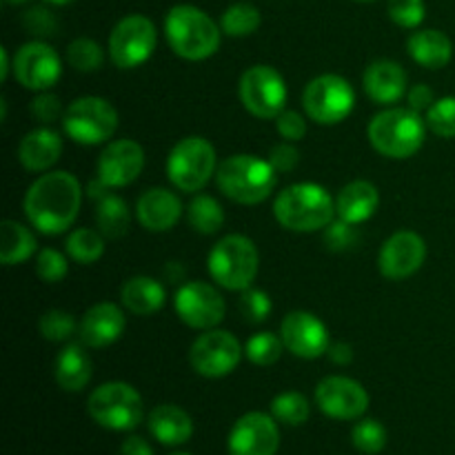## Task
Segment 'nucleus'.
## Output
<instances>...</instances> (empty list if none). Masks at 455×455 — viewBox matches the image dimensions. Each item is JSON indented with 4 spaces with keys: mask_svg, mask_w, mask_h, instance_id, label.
Instances as JSON below:
<instances>
[{
    "mask_svg": "<svg viewBox=\"0 0 455 455\" xmlns=\"http://www.w3.org/2000/svg\"><path fill=\"white\" fill-rule=\"evenodd\" d=\"M427 258V244L413 231H398L380 249V274L387 280H404L416 274Z\"/></svg>",
    "mask_w": 455,
    "mask_h": 455,
    "instance_id": "20",
    "label": "nucleus"
},
{
    "mask_svg": "<svg viewBox=\"0 0 455 455\" xmlns=\"http://www.w3.org/2000/svg\"><path fill=\"white\" fill-rule=\"evenodd\" d=\"M145 167V149L136 140H114L102 149L98 158V180L105 187H127L140 176Z\"/></svg>",
    "mask_w": 455,
    "mask_h": 455,
    "instance_id": "19",
    "label": "nucleus"
},
{
    "mask_svg": "<svg viewBox=\"0 0 455 455\" xmlns=\"http://www.w3.org/2000/svg\"><path fill=\"white\" fill-rule=\"evenodd\" d=\"M309 400L298 391H284V394L275 395L271 403V416L278 422H284L289 427H298L302 422L309 420Z\"/></svg>",
    "mask_w": 455,
    "mask_h": 455,
    "instance_id": "34",
    "label": "nucleus"
},
{
    "mask_svg": "<svg viewBox=\"0 0 455 455\" xmlns=\"http://www.w3.org/2000/svg\"><path fill=\"white\" fill-rule=\"evenodd\" d=\"M98 227H100V234L107 238H123L129 231V207L123 198L118 196H102L100 204H98L96 213Z\"/></svg>",
    "mask_w": 455,
    "mask_h": 455,
    "instance_id": "32",
    "label": "nucleus"
},
{
    "mask_svg": "<svg viewBox=\"0 0 455 455\" xmlns=\"http://www.w3.org/2000/svg\"><path fill=\"white\" fill-rule=\"evenodd\" d=\"M307 116L318 124H338L354 111L355 93L349 80L338 74H323L307 84L302 93Z\"/></svg>",
    "mask_w": 455,
    "mask_h": 455,
    "instance_id": "10",
    "label": "nucleus"
},
{
    "mask_svg": "<svg viewBox=\"0 0 455 455\" xmlns=\"http://www.w3.org/2000/svg\"><path fill=\"white\" fill-rule=\"evenodd\" d=\"M380 196L378 189L367 180H354L336 198V213L340 220L351 222V225H360V222L369 220L376 213Z\"/></svg>",
    "mask_w": 455,
    "mask_h": 455,
    "instance_id": "26",
    "label": "nucleus"
},
{
    "mask_svg": "<svg viewBox=\"0 0 455 455\" xmlns=\"http://www.w3.org/2000/svg\"><path fill=\"white\" fill-rule=\"evenodd\" d=\"M283 349V338L269 331H260L256 333V336L249 338L247 345H244V355H247L256 367H271V364H275L280 360Z\"/></svg>",
    "mask_w": 455,
    "mask_h": 455,
    "instance_id": "36",
    "label": "nucleus"
},
{
    "mask_svg": "<svg viewBox=\"0 0 455 455\" xmlns=\"http://www.w3.org/2000/svg\"><path fill=\"white\" fill-rule=\"evenodd\" d=\"M83 203L78 178L67 172L43 173L25 196V213L31 227L44 235H58L74 225Z\"/></svg>",
    "mask_w": 455,
    "mask_h": 455,
    "instance_id": "1",
    "label": "nucleus"
},
{
    "mask_svg": "<svg viewBox=\"0 0 455 455\" xmlns=\"http://www.w3.org/2000/svg\"><path fill=\"white\" fill-rule=\"evenodd\" d=\"M0 58H3V67H0V78H7L9 74V56H7V49L0 47Z\"/></svg>",
    "mask_w": 455,
    "mask_h": 455,
    "instance_id": "53",
    "label": "nucleus"
},
{
    "mask_svg": "<svg viewBox=\"0 0 455 455\" xmlns=\"http://www.w3.org/2000/svg\"><path fill=\"white\" fill-rule=\"evenodd\" d=\"M164 275H167L169 283H178V280L185 278V269H182L178 262H169V265L164 267Z\"/></svg>",
    "mask_w": 455,
    "mask_h": 455,
    "instance_id": "52",
    "label": "nucleus"
},
{
    "mask_svg": "<svg viewBox=\"0 0 455 455\" xmlns=\"http://www.w3.org/2000/svg\"><path fill=\"white\" fill-rule=\"evenodd\" d=\"M269 163L274 164V169L278 173H289L298 167L300 163V154L293 145L283 142V145H275L269 154Z\"/></svg>",
    "mask_w": 455,
    "mask_h": 455,
    "instance_id": "47",
    "label": "nucleus"
},
{
    "mask_svg": "<svg viewBox=\"0 0 455 455\" xmlns=\"http://www.w3.org/2000/svg\"><path fill=\"white\" fill-rule=\"evenodd\" d=\"M169 47L185 60H204L220 47V29L203 9L176 4L164 20Z\"/></svg>",
    "mask_w": 455,
    "mask_h": 455,
    "instance_id": "5",
    "label": "nucleus"
},
{
    "mask_svg": "<svg viewBox=\"0 0 455 455\" xmlns=\"http://www.w3.org/2000/svg\"><path fill=\"white\" fill-rule=\"evenodd\" d=\"M364 92L378 105H394L407 96V71L394 60H376L364 71Z\"/></svg>",
    "mask_w": 455,
    "mask_h": 455,
    "instance_id": "23",
    "label": "nucleus"
},
{
    "mask_svg": "<svg viewBox=\"0 0 455 455\" xmlns=\"http://www.w3.org/2000/svg\"><path fill=\"white\" fill-rule=\"evenodd\" d=\"M49 4H67V3H74V0H44Z\"/></svg>",
    "mask_w": 455,
    "mask_h": 455,
    "instance_id": "54",
    "label": "nucleus"
},
{
    "mask_svg": "<svg viewBox=\"0 0 455 455\" xmlns=\"http://www.w3.org/2000/svg\"><path fill=\"white\" fill-rule=\"evenodd\" d=\"M327 354L336 364H351V360H354V349H351V345H347V342L331 345Z\"/></svg>",
    "mask_w": 455,
    "mask_h": 455,
    "instance_id": "51",
    "label": "nucleus"
},
{
    "mask_svg": "<svg viewBox=\"0 0 455 455\" xmlns=\"http://www.w3.org/2000/svg\"><path fill=\"white\" fill-rule=\"evenodd\" d=\"M275 129H278V133L287 142H296L302 140V136L307 133V123L298 111L284 109L283 114L275 118Z\"/></svg>",
    "mask_w": 455,
    "mask_h": 455,
    "instance_id": "46",
    "label": "nucleus"
},
{
    "mask_svg": "<svg viewBox=\"0 0 455 455\" xmlns=\"http://www.w3.org/2000/svg\"><path fill=\"white\" fill-rule=\"evenodd\" d=\"M360 3H371V0H360Z\"/></svg>",
    "mask_w": 455,
    "mask_h": 455,
    "instance_id": "57",
    "label": "nucleus"
},
{
    "mask_svg": "<svg viewBox=\"0 0 455 455\" xmlns=\"http://www.w3.org/2000/svg\"><path fill=\"white\" fill-rule=\"evenodd\" d=\"M173 307H176L178 318L191 329H216L225 320V298L220 296L218 289H213L207 283H185L178 287L173 296Z\"/></svg>",
    "mask_w": 455,
    "mask_h": 455,
    "instance_id": "13",
    "label": "nucleus"
},
{
    "mask_svg": "<svg viewBox=\"0 0 455 455\" xmlns=\"http://www.w3.org/2000/svg\"><path fill=\"white\" fill-rule=\"evenodd\" d=\"M124 324H127L124 314L118 305L100 302V305H93L80 320V340L92 349H102V347L114 345L123 336Z\"/></svg>",
    "mask_w": 455,
    "mask_h": 455,
    "instance_id": "21",
    "label": "nucleus"
},
{
    "mask_svg": "<svg viewBox=\"0 0 455 455\" xmlns=\"http://www.w3.org/2000/svg\"><path fill=\"white\" fill-rule=\"evenodd\" d=\"M369 142L387 158H411L425 145L427 123L422 116L404 107H391L371 118L367 127Z\"/></svg>",
    "mask_w": 455,
    "mask_h": 455,
    "instance_id": "3",
    "label": "nucleus"
},
{
    "mask_svg": "<svg viewBox=\"0 0 455 455\" xmlns=\"http://www.w3.org/2000/svg\"><path fill=\"white\" fill-rule=\"evenodd\" d=\"M358 225H351V222L347 220H333L331 225L327 227V234H324V243H327V247L331 249V251H347V249L354 247L355 243H358V229H355Z\"/></svg>",
    "mask_w": 455,
    "mask_h": 455,
    "instance_id": "44",
    "label": "nucleus"
},
{
    "mask_svg": "<svg viewBox=\"0 0 455 455\" xmlns=\"http://www.w3.org/2000/svg\"><path fill=\"white\" fill-rule=\"evenodd\" d=\"M274 213L284 229L311 234L331 225L336 216V200L315 182H296L280 191L274 203Z\"/></svg>",
    "mask_w": 455,
    "mask_h": 455,
    "instance_id": "2",
    "label": "nucleus"
},
{
    "mask_svg": "<svg viewBox=\"0 0 455 455\" xmlns=\"http://www.w3.org/2000/svg\"><path fill=\"white\" fill-rule=\"evenodd\" d=\"M407 52L418 65L427 67V69H443L451 60L453 44L443 31L420 29L409 36Z\"/></svg>",
    "mask_w": 455,
    "mask_h": 455,
    "instance_id": "27",
    "label": "nucleus"
},
{
    "mask_svg": "<svg viewBox=\"0 0 455 455\" xmlns=\"http://www.w3.org/2000/svg\"><path fill=\"white\" fill-rule=\"evenodd\" d=\"M25 27L34 36H49L56 31V20L47 9H31L25 16Z\"/></svg>",
    "mask_w": 455,
    "mask_h": 455,
    "instance_id": "48",
    "label": "nucleus"
},
{
    "mask_svg": "<svg viewBox=\"0 0 455 455\" xmlns=\"http://www.w3.org/2000/svg\"><path fill=\"white\" fill-rule=\"evenodd\" d=\"M407 98H409V109L418 111V114H422V111H429L431 105L435 102L434 92H431L427 84H416V87L409 89Z\"/></svg>",
    "mask_w": 455,
    "mask_h": 455,
    "instance_id": "49",
    "label": "nucleus"
},
{
    "mask_svg": "<svg viewBox=\"0 0 455 455\" xmlns=\"http://www.w3.org/2000/svg\"><path fill=\"white\" fill-rule=\"evenodd\" d=\"M240 100L256 118H278L287 105V83L274 67L253 65L240 78Z\"/></svg>",
    "mask_w": 455,
    "mask_h": 455,
    "instance_id": "11",
    "label": "nucleus"
},
{
    "mask_svg": "<svg viewBox=\"0 0 455 455\" xmlns=\"http://www.w3.org/2000/svg\"><path fill=\"white\" fill-rule=\"evenodd\" d=\"M243 347L229 331L209 329L191 345L189 363L196 373L204 378H225L238 367Z\"/></svg>",
    "mask_w": 455,
    "mask_h": 455,
    "instance_id": "14",
    "label": "nucleus"
},
{
    "mask_svg": "<svg viewBox=\"0 0 455 455\" xmlns=\"http://www.w3.org/2000/svg\"><path fill=\"white\" fill-rule=\"evenodd\" d=\"M62 127L78 145H100L118 129V111L105 98L83 96L65 109Z\"/></svg>",
    "mask_w": 455,
    "mask_h": 455,
    "instance_id": "9",
    "label": "nucleus"
},
{
    "mask_svg": "<svg viewBox=\"0 0 455 455\" xmlns=\"http://www.w3.org/2000/svg\"><path fill=\"white\" fill-rule=\"evenodd\" d=\"M67 253L78 265H93L105 253V238L96 229L80 227V229L71 231V235L67 238Z\"/></svg>",
    "mask_w": 455,
    "mask_h": 455,
    "instance_id": "33",
    "label": "nucleus"
},
{
    "mask_svg": "<svg viewBox=\"0 0 455 455\" xmlns=\"http://www.w3.org/2000/svg\"><path fill=\"white\" fill-rule=\"evenodd\" d=\"M29 111L31 116L43 124H52L65 116V109H62L60 100H58L53 93H40V96H36L34 100H31Z\"/></svg>",
    "mask_w": 455,
    "mask_h": 455,
    "instance_id": "45",
    "label": "nucleus"
},
{
    "mask_svg": "<svg viewBox=\"0 0 455 455\" xmlns=\"http://www.w3.org/2000/svg\"><path fill=\"white\" fill-rule=\"evenodd\" d=\"M216 182L222 194L234 200V203L260 204L275 189L278 172H275L269 160L238 154L220 163L216 172Z\"/></svg>",
    "mask_w": 455,
    "mask_h": 455,
    "instance_id": "4",
    "label": "nucleus"
},
{
    "mask_svg": "<svg viewBox=\"0 0 455 455\" xmlns=\"http://www.w3.org/2000/svg\"><path fill=\"white\" fill-rule=\"evenodd\" d=\"M120 300L124 309L136 315H151L160 311L167 300L164 287L151 275H133L120 289Z\"/></svg>",
    "mask_w": 455,
    "mask_h": 455,
    "instance_id": "28",
    "label": "nucleus"
},
{
    "mask_svg": "<svg viewBox=\"0 0 455 455\" xmlns=\"http://www.w3.org/2000/svg\"><path fill=\"white\" fill-rule=\"evenodd\" d=\"M67 271H69L67 258L60 251H56V249H43L38 258H36V274L40 275L43 283H60L67 275Z\"/></svg>",
    "mask_w": 455,
    "mask_h": 455,
    "instance_id": "43",
    "label": "nucleus"
},
{
    "mask_svg": "<svg viewBox=\"0 0 455 455\" xmlns=\"http://www.w3.org/2000/svg\"><path fill=\"white\" fill-rule=\"evenodd\" d=\"M220 27L227 36L243 38V36L253 34L260 27V12L249 3H235L222 13Z\"/></svg>",
    "mask_w": 455,
    "mask_h": 455,
    "instance_id": "35",
    "label": "nucleus"
},
{
    "mask_svg": "<svg viewBox=\"0 0 455 455\" xmlns=\"http://www.w3.org/2000/svg\"><path fill=\"white\" fill-rule=\"evenodd\" d=\"M216 172V149L200 136L182 138L167 158L169 180L185 194L204 189Z\"/></svg>",
    "mask_w": 455,
    "mask_h": 455,
    "instance_id": "7",
    "label": "nucleus"
},
{
    "mask_svg": "<svg viewBox=\"0 0 455 455\" xmlns=\"http://www.w3.org/2000/svg\"><path fill=\"white\" fill-rule=\"evenodd\" d=\"M389 18L404 29H416L425 20V0H389Z\"/></svg>",
    "mask_w": 455,
    "mask_h": 455,
    "instance_id": "42",
    "label": "nucleus"
},
{
    "mask_svg": "<svg viewBox=\"0 0 455 455\" xmlns=\"http://www.w3.org/2000/svg\"><path fill=\"white\" fill-rule=\"evenodd\" d=\"M315 404L333 420H358L369 409V394L351 378L329 376L315 387Z\"/></svg>",
    "mask_w": 455,
    "mask_h": 455,
    "instance_id": "16",
    "label": "nucleus"
},
{
    "mask_svg": "<svg viewBox=\"0 0 455 455\" xmlns=\"http://www.w3.org/2000/svg\"><path fill=\"white\" fill-rule=\"evenodd\" d=\"M40 333L49 342H65L76 333L74 315L62 309H52L40 318Z\"/></svg>",
    "mask_w": 455,
    "mask_h": 455,
    "instance_id": "40",
    "label": "nucleus"
},
{
    "mask_svg": "<svg viewBox=\"0 0 455 455\" xmlns=\"http://www.w3.org/2000/svg\"><path fill=\"white\" fill-rule=\"evenodd\" d=\"M62 74V62L56 49L47 43H27L22 44L13 58V76L22 87L31 92H47L58 83Z\"/></svg>",
    "mask_w": 455,
    "mask_h": 455,
    "instance_id": "15",
    "label": "nucleus"
},
{
    "mask_svg": "<svg viewBox=\"0 0 455 455\" xmlns=\"http://www.w3.org/2000/svg\"><path fill=\"white\" fill-rule=\"evenodd\" d=\"M36 253V238L25 225L4 220L0 225V260L4 267L22 265Z\"/></svg>",
    "mask_w": 455,
    "mask_h": 455,
    "instance_id": "30",
    "label": "nucleus"
},
{
    "mask_svg": "<svg viewBox=\"0 0 455 455\" xmlns=\"http://www.w3.org/2000/svg\"><path fill=\"white\" fill-rule=\"evenodd\" d=\"M53 376L60 389L65 391H83L87 382L92 380V358L84 351L83 345H67L58 354L53 364Z\"/></svg>",
    "mask_w": 455,
    "mask_h": 455,
    "instance_id": "29",
    "label": "nucleus"
},
{
    "mask_svg": "<svg viewBox=\"0 0 455 455\" xmlns=\"http://www.w3.org/2000/svg\"><path fill=\"white\" fill-rule=\"evenodd\" d=\"M151 435L158 440L160 444L167 447H178V444L189 443L194 435V420L185 409L176 407V404H160L149 413Z\"/></svg>",
    "mask_w": 455,
    "mask_h": 455,
    "instance_id": "25",
    "label": "nucleus"
},
{
    "mask_svg": "<svg viewBox=\"0 0 455 455\" xmlns=\"http://www.w3.org/2000/svg\"><path fill=\"white\" fill-rule=\"evenodd\" d=\"M67 60L74 67L76 71H83V74H92L98 71L105 62V52H102L100 44L92 38H76L74 43L67 47Z\"/></svg>",
    "mask_w": 455,
    "mask_h": 455,
    "instance_id": "37",
    "label": "nucleus"
},
{
    "mask_svg": "<svg viewBox=\"0 0 455 455\" xmlns=\"http://www.w3.org/2000/svg\"><path fill=\"white\" fill-rule=\"evenodd\" d=\"M351 443L367 455L380 453L387 447V429L378 420H360L351 431Z\"/></svg>",
    "mask_w": 455,
    "mask_h": 455,
    "instance_id": "38",
    "label": "nucleus"
},
{
    "mask_svg": "<svg viewBox=\"0 0 455 455\" xmlns=\"http://www.w3.org/2000/svg\"><path fill=\"white\" fill-rule=\"evenodd\" d=\"M4 3H9V4H22V3H27V0H4Z\"/></svg>",
    "mask_w": 455,
    "mask_h": 455,
    "instance_id": "55",
    "label": "nucleus"
},
{
    "mask_svg": "<svg viewBox=\"0 0 455 455\" xmlns=\"http://www.w3.org/2000/svg\"><path fill=\"white\" fill-rule=\"evenodd\" d=\"M280 447V431L274 416L262 411L238 418L227 438L229 455H275Z\"/></svg>",
    "mask_w": 455,
    "mask_h": 455,
    "instance_id": "17",
    "label": "nucleus"
},
{
    "mask_svg": "<svg viewBox=\"0 0 455 455\" xmlns=\"http://www.w3.org/2000/svg\"><path fill=\"white\" fill-rule=\"evenodd\" d=\"M158 43L156 25L147 16H127L109 36V56L120 69H136L147 62Z\"/></svg>",
    "mask_w": 455,
    "mask_h": 455,
    "instance_id": "12",
    "label": "nucleus"
},
{
    "mask_svg": "<svg viewBox=\"0 0 455 455\" xmlns=\"http://www.w3.org/2000/svg\"><path fill=\"white\" fill-rule=\"evenodd\" d=\"M87 411L105 429L132 431L142 422V398L127 382H107L89 395Z\"/></svg>",
    "mask_w": 455,
    "mask_h": 455,
    "instance_id": "8",
    "label": "nucleus"
},
{
    "mask_svg": "<svg viewBox=\"0 0 455 455\" xmlns=\"http://www.w3.org/2000/svg\"><path fill=\"white\" fill-rule=\"evenodd\" d=\"M187 220L194 231L203 235H212L222 229L225 225V212H222L220 203L212 196H196L187 209Z\"/></svg>",
    "mask_w": 455,
    "mask_h": 455,
    "instance_id": "31",
    "label": "nucleus"
},
{
    "mask_svg": "<svg viewBox=\"0 0 455 455\" xmlns=\"http://www.w3.org/2000/svg\"><path fill=\"white\" fill-rule=\"evenodd\" d=\"M427 127L440 138H455V96L440 98L427 111Z\"/></svg>",
    "mask_w": 455,
    "mask_h": 455,
    "instance_id": "39",
    "label": "nucleus"
},
{
    "mask_svg": "<svg viewBox=\"0 0 455 455\" xmlns=\"http://www.w3.org/2000/svg\"><path fill=\"white\" fill-rule=\"evenodd\" d=\"M62 154V140L53 129L40 127L27 133L18 145V160L29 172H47Z\"/></svg>",
    "mask_w": 455,
    "mask_h": 455,
    "instance_id": "24",
    "label": "nucleus"
},
{
    "mask_svg": "<svg viewBox=\"0 0 455 455\" xmlns=\"http://www.w3.org/2000/svg\"><path fill=\"white\" fill-rule=\"evenodd\" d=\"M284 349L296 358L315 360L329 351V331L323 320L311 311H291L280 324Z\"/></svg>",
    "mask_w": 455,
    "mask_h": 455,
    "instance_id": "18",
    "label": "nucleus"
},
{
    "mask_svg": "<svg viewBox=\"0 0 455 455\" xmlns=\"http://www.w3.org/2000/svg\"><path fill=\"white\" fill-rule=\"evenodd\" d=\"M182 213V203L173 191L163 189V187H154L147 189L145 194L138 198L136 204V216L140 225L147 231H169L178 222Z\"/></svg>",
    "mask_w": 455,
    "mask_h": 455,
    "instance_id": "22",
    "label": "nucleus"
},
{
    "mask_svg": "<svg viewBox=\"0 0 455 455\" xmlns=\"http://www.w3.org/2000/svg\"><path fill=\"white\" fill-rule=\"evenodd\" d=\"M120 455H154V449L149 447L147 440L132 435V438L124 440L123 447H120Z\"/></svg>",
    "mask_w": 455,
    "mask_h": 455,
    "instance_id": "50",
    "label": "nucleus"
},
{
    "mask_svg": "<svg viewBox=\"0 0 455 455\" xmlns=\"http://www.w3.org/2000/svg\"><path fill=\"white\" fill-rule=\"evenodd\" d=\"M172 455H191V453H185V451H178V453H172Z\"/></svg>",
    "mask_w": 455,
    "mask_h": 455,
    "instance_id": "56",
    "label": "nucleus"
},
{
    "mask_svg": "<svg viewBox=\"0 0 455 455\" xmlns=\"http://www.w3.org/2000/svg\"><path fill=\"white\" fill-rule=\"evenodd\" d=\"M240 314L244 315V320L247 323H265L267 318H269L271 309H274V305H271V298L269 293L260 291V289H244L243 293H240Z\"/></svg>",
    "mask_w": 455,
    "mask_h": 455,
    "instance_id": "41",
    "label": "nucleus"
},
{
    "mask_svg": "<svg viewBox=\"0 0 455 455\" xmlns=\"http://www.w3.org/2000/svg\"><path fill=\"white\" fill-rule=\"evenodd\" d=\"M258 249L247 235H225L216 247L209 251L207 267L212 278L220 287L231 291H244L251 287L258 275Z\"/></svg>",
    "mask_w": 455,
    "mask_h": 455,
    "instance_id": "6",
    "label": "nucleus"
}]
</instances>
